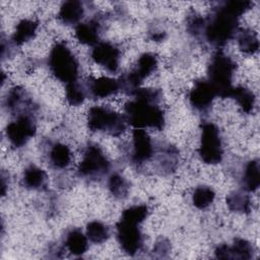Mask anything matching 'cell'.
<instances>
[{"label": "cell", "mask_w": 260, "mask_h": 260, "mask_svg": "<svg viewBox=\"0 0 260 260\" xmlns=\"http://www.w3.org/2000/svg\"><path fill=\"white\" fill-rule=\"evenodd\" d=\"M253 3L251 1L230 0L218 4L213 13L205 18L202 38L215 48L223 47L239 30V18Z\"/></svg>", "instance_id": "1"}, {"label": "cell", "mask_w": 260, "mask_h": 260, "mask_svg": "<svg viewBox=\"0 0 260 260\" xmlns=\"http://www.w3.org/2000/svg\"><path fill=\"white\" fill-rule=\"evenodd\" d=\"M133 100L125 104L124 116L134 129L152 128L161 130L165 126V113L159 108L161 92L157 88H137Z\"/></svg>", "instance_id": "2"}, {"label": "cell", "mask_w": 260, "mask_h": 260, "mask_svg": "<svg viewBox=\"0 0 260 260\" xmlns=\"http://www.w3.org/2000/svg\"><path fill=\"white\" fill-rule=\"evenodd\" d=\"M235 70L236 63L221 50L212 55L207 67V80L214 86L218 96L228 98L233 87L232 81Z\"/></svg>", "instance_id": "3"}, {"label": "cell", "mask_w": 260, "mask_h": 260, "mask_svg": "<svg viewBox=\"0 0 260 260\" xmlns=\"http://www.w3.org/2000/svg\"><path fill=\"white\" fill-rule=\"evenodd\" d=\"M51 73L66 84L77 80L79 64L76 57L64 43L56 44L48 57Z\"/></svg>", "instance_id": "4"}, {"label": "cell", "mask_w": 260, "mask_h": 260, "mask_svg": "<svg viewBox=\"0 0 260 260\" xmlns=\"http://www.w3.org/2000/svg\"><path fill=\"white\" fill-rule=\"evenodd\" d=\"M128 123L124 115L109 108L94 106L88 110L87 126L91 131H102L112 136L121 135Z\"/></svg>", "instance_id": "5"}, {"label": "cell", "mask_w": 260, "mask_h": 260, "mask_svg": "<svg viewBox=\"0 0 260 260\" xmlns=\"http://www.w3.org/2000/svg\"><path fill=\"white\" fill-rule=\"evenodd\" d=\"M200 128L198 154L201 160L207 165L219 164L223 157V146L218 127L211 122H204Z\"/></svg>", "instance_id": "6"}, {"label": "cell", "mask_w": 260, "mask_h": 260, "mask_svg": "<svg viewBox=\"0 0 260 260\" xmlns=\"http://www.w3.org/2000/svg\"><path fill=\"white\" fill-rule=\"evenodd\" d=\"M111 164L98 144H88L77 167L79 177L85 179H100L108 174Z\"/></svg>", "instance_id": "7"}, {"label": "cell", "mask_w": 260, "mask_h": 260, "mask_svg": "<svg viewBox=\"0 0 260 260\" xmlns=\"http://www.w3.org/2000/svg\"><path fill=\"white\" fill-rule=\"evenodd\" d=\"M157 68V57L153 53H143L137 60L136 66L128 73L121 76L119 80L120 90L131 95L140 84Z\"/></svg>", "instance_id": "8"}, {"label": "cell", "mask_w": 260, "mask_h": 260, "mask_svg": "<svg viewBox=\"0 0 260 260\" xmlns=\"http://www.w3.org/2000/svg\"><path fill=\"white\" fill-rule=\"evenodd\" d=\"M139 225L140 222L123 216L116 223L117 240L122 250L130 256L139 253L143 246V235Z\"/></svg>", "instance_id": "9"}, {"label": "cell", "mask_w": 260, "mask_h": 260, "mask_svg": "<svg viewBox=\"0 0 260 260\" xmlns=\"http://www.w3.org/2000/svg\"><path fill=\"white\" fill-rule=\"evenodd\" d=\"M7 139L16 148L26 144L36 135L37 126L34 115H21L10 122L5 128Z\"/></svg>", "instance_id": "10"}, {"label": "cell", "mask_w": 260, "mask_h": 260, "mask_svg": "<svg viewBox=\"0 0 260 260\" xmlns=\"http://www.w3.org/2000/svg\"><path fill=\"white\" fill-rule=\"evenodd\" d=\"M4 106L9 113L16 117L21 115H34L37 107L28 94L21 86L12 87L6 94Z\"/></svg>", "instance_id": "11"}, {"label": "cell", "mask_w": 260, "mask_h": 260, "mask_svg": "<svg viewBox=\"0 0 260 260\" xmlns=\"http://www.w3.org/2000/svg\"><path fill=\"white\" fill-rule=\"evenodd\" d=\"M154 148L150 136L144 129H134L132 133L131 161L136 166H141L153 156Z\"/></svg>", "instance_id": "12"}, {"label": "cell", "mask_w": 260, "mask_h": 260, "mask_svg": "<svg viewBox=\"0 0 260 260\" xmlns=\"http://www.w3.org/2000/svg\"><path fill=\"white\" fill-rule=\"evenodd\" d=\"M120 55L121 52L118 47L109 42H99L93 46L90 53L93 62L112 73H116L119 69Z\"/></svg>", "instance_id": "13"}, {"label": "cell", "mask_w": 260, "mask_h": 260, "mask_svg": "<svg viewBox=\"0 0 260 260\" xmlns=\"http://www.w3.org/2000/svg\"><path fill=\"white\" fill-rule=\"evenodd\" d=\"M216 95V89L207 79H199L195 81L189 92V102L195 110L205 112L210 108Z\"/></svg>", "instance_id": "14"}, {"label": "cell", "mask_w": 260, "mask_h": 260, "mask_svg": "<svg viewBox=\"0 0 260 260\" xmlns=\"http://www.w3.org/2000/svg\"><path fill=\"white\" fill-rule=\"evenodd\" d=\"M85 86L87 94L93 99L108 98L120 90L119 80L110 77L89 78L86 81Z\"/></svg>", "instance_id": "15"}, {"label": "cell", "mask_w": 260, "mask_h": 260, "mask_svg": "<svg viewBox=\"0 0 260 260\" xmlns=\"http://www.w3.org/2000/svg\"><path fill=\"white\" fill-rule=\"evenodd\" d=\"M101 30V21L98 18H92L85 22H80L75 26V38L83 45L94 46L100 42Z\"/></svg>", "instance_id": "16"}, {"label": "cell", "mask_w": 260, "mask_h": 260, "mask_svg": "<svg viewBox=\"0 0 260 260\" xmlns=\"http://www.w3.org/2000/svg\"><path fill=\"white\" fill-rule=\"evenodd\" d=\"M84 15V7L82 2L77 0H70L64 2L59 10L58 18L65 24H75Z\"/></svg>", "instance_id": "17"}, {"label": "cell", "mask_w": 260, "mask_h": 260, "mask_svg": "<svg viewBox=\"0 0 260 260\" xmlns=\"http://www.w3.org/2000/svg\"><path fill=\"white\" fill-rule=\"evenodd\" d=\"M64 245L72 255L81 256L88 248L87 237L80 230L72 229L66 234Z\"/></svg>", "instance_id": "18"}, {"label": "cell", "mask_w": 260, "mask_h": 260, "mask_svg": "<svg viewBox=\"0 0 260 260\" xmlns=\"http://www.w3.org/2000/svg\"><path fill=\"white\" fill-rule=\"evenodd\" d=\"M260 185L259 160L252 159L247 162L242 175V187L246 192H254Z\"/></svg>", "instance_id": "19"}, {"label": "cell", "mask_w": 260, "mask_h": 260, "mask_svg": "<svg viewBox=\"0 0 260 260\" xmlns=\"http://www.w3.org/2000/svg\"><path fill=\"white\" fill-rule=\"evenodd\" d=\"M47 174L37 166L27 167L22 175V184L30 190H40L46 187Z\"/></svg>", "instance_id": "20"}, {"label": "cell", "mask_w": 260, "mask_h": 260, "mask_svg": "<svg viewBox=\"0 0 260 260\" xmlns=\"http://www.w3.org/2000/svg\"><path fill=\"white\" fill-rule=\"evenodd\" d=\"M71 161V151L66 144L54 143L49 150V162L55 169H65Z\"/></svg>", "instance_id": "21"}, {"label": "cell", "mask_w": 260, "mask_h": 260, "mask_svg": "<svg viewBox=\"0 0 260 260\" xmlns=\"http://www.w3.org/2000/svg\"><path fill=\"white\" fill-rule=\"evenodd\" d=\"M38 22L31 19H21L16 27L15 31L12 35L11 42L13 45H21L32 38H35L38 29Z\"/></svg>", "instance_id": "22"}, {"label": "cell", "mask_w": 260, "mask_h": 260, "mask_svg": "<svg viewBox=\"0 0 260 260\" xmlns=\"http://www.w3.org/2000/svg\"><path fill=\"white\" fill-rule=\"evenodd\" d=\"M228 98L234 99L241 107L243 112L249 114L253 111L255 106L254 93L244 86H233L229 92Z\"/></svg>", "instance_id": "23"}, {"label": "cell", "mask_w": 260, "mask_h": 260, "mask_svg": "<svg viewBox=\"0 0 260 260\" xmlns=\"http://www.w3.org/2000/svg\"><path fill=\"white\" fill-rule=\"evenodd\" d=\"M239 48L246 54H255L259 49V40L257 34L249 28H239L237 35Z\"/></svg>", "instance_id": "24"}, {"label": "cell", "mask_w": 260, "mask_h": 260, "mask_svg": "<svg viewBox=\"0 0 260 260\" xmlns=\"http://www.w3.org/2000/svg\"><path fill=\"white\" fill-rule=\"evenodd\" d=\"M108 189L112 196L118 200L125 199L129 193L128 181L119 173H113L108 179Z\"/></svg>", "instance_id": "25"}, {"label": "cell", "mask_w": 260, "mask_h": 260, "mask_svg": "<svg viewBox=\"0 0 260 260\" xmlns=\"http://www.w3.org/2000/svg\"><path fill=\"white\" fill-rule=\"evenodd\" d=\"M226 204L230 210L239 213H249L251 210V200L249 195L242 191H234L226 197Z\"/></svg>", "instance_id": "26"}, {"label": "cell", "mask_w": 260, "mask_h": 260, "mask_svg": "<svg viewBox=\"0 0 260 260\" xmlns=\"http://www.w3.org/2000/svg\"><path fill=\"white\" fill-rule=\"evenodd\" d=\"M87 95L86 86L83 83H80L78 80L69 82L66 84V101L70 106H79L81 105Z\"/></svg>", "instance_id": "27"}, {"label": "cell", "mask_w": 260, "mask_h": 260, "mask_svg": "<svg viewBox=\"0 0 260 260\" xmlns=\"http://www.w3.org/2000/svg\"><path fill=\"white\" fill-rule=\"evenodd\" d=\"M254 248L250 242L245 239L237 238L234 240L232 246H230L231 259L248 260L253 257Z\"/></svg>", "instance_id": "28"}, {"label": "cell", "mask_w": 260, "mask_h": 260, "mask_svg": "<svg viewBox=\"0 0 260 260\" xmlns=\"http://www.w3.org/2000/svg\"><path fill=\"white\" fill-rule=\"evenodd\" d=\"M86 237L94 244H102L109 239L110 230L105 223L93 220L86 225Z\"/></svg>", "instance_id": "29"}, {"label": "cell", "mask_w": 260, "mask_h": 260, "mask_svg": "<svg viewBox=\"0 0 260 260\" xmlns=\"http://www.w3.org/2000/svg\"><path fill=\"white\" fill-rule=\"evenodd\" d=\"M215 192L208 186L197 187L192 195V203L198 209H205L213 202Z\"/></svg>", "instance_id": "30"}, {"label": "cell", "mask_w": 260, "mask_h": 260, "mask_svg": "<svg viewBox=\"0 0 260 260\" xmlns=\"http://www.w3.org/2000/svg\"><path fill=\"white\" fill-rule=\"evenodd\" d=\"M178 157H179V151L175 146L168 145L167 147H165L162 151L159 153V157H158L160 170L164 173H171L175 171L178 165Z\"/></svg>", "instance_id": "31"}, {"label": "cell", "mask_w": 260, "mask_h": 260, "mask_svg": "<svg viewBox=\"0 0 260 260\" xmlns=\"http://www.w3.org/2000/svg\"><path fill=\"white\" fill-rule=\"evenodd\" d=\"M205 26V18L198 14H193L188 18L187 30L195 38H202Z\"/></svg>", "instance_id": "32"}, {"label": "cell", "mask_w": 260, "mask_h": 260, "mask_svg": "<svg viewBox=\"0 0 260 260\" xmlns=\"http://www.w3.org/2000/svg\"><path fill=\"white\" fill-rule=\"evenodd\" d=\"M171 250V245L169 243L168 240L166 239H160L159 241H157L153 247V255L155 257H165Z\"/></svg>", "instance_id": "33"}, {"label": "cell", "mask_w": 260, "mask_h": 260, "mask_svg": "<svg viewBox=\"0 0 260 260\" xmlns=\"http://www.w3.org/2000/svg\"><path fill=\"white\" fill-rule=\"evenodd\" d=\"M214 254H215V257L219 258V259H231L230 246L226 244L218 245L214 250Z\"/></svg>", "instance_id": "34"}]
</instances>
